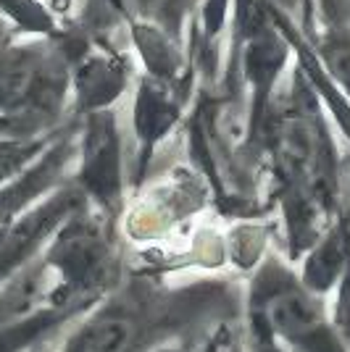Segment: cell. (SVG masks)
<instances>
[{
    "mask_svg": "<svg viewBox=\"0 0 350 352\" xmlns=\"http://www.w3.org/2000/svg\"><path fill=\"white\" fill-rule=\"evenodd\" d=\"M243 308L245 281L221 274L176 279L174 271L127 265L53 352H150L166 342H198L219 323L240 321Z\"/></svg>",
    "mask_w": 350,
    "mask_h": 352,
    "instance_id": "1",
    "label": "cell"
},
{
    "mask_svg": "<svg viewBox=\"0 0 350 352\" xmlns=\"http://www.w3.org/2000/svg\"><path fill=\"white\" fill-rule=\"evenodd\" d=\"M261 316L290 352H350L329 305L308 292L290 261L266 255L245 281V308Z\"/></svg>",
    "mask_w": 350,
    "mask_h": 352,
    "instance_id": "2",
    "label": "cell"
},
{
    "mask_svg": "<svg viewBox=\"0 0 350 352\" xmlns=\"http://www.w3.org/2000/svg\"><path fill=\"white\" fill-rule=\"evenodd\" d=\"M72 182L95 213H101L114 226H121L127 206L124 155H121V132L111 108L82 116V126L76 129Z\"/></svg>",
    "mask_w": 350,
    "mask_h": 352,
    "instance_id": "3",
    "label": "cell"
},
{
    "mask_svg": "<svg viewBox=\"0 0 350 352\" xmlns=\"http://www.w3.org/2000/svg\"><path fill=\"white\" fill-rule=\"evenodd\" d=\"M85 203L88 200L69 176V182H63L59 190L50 192L21 219L0 229V289L30 263L50 239V234Z\"/></svg>",
    "mask_w": 350,
    "mask_h": 352,
    "instance_id": "4",
    "label": "cell"
},
{
    "mask_svg": "<svg viewBox=\"0 0 350 352\" xmlns=\"http://www.w3.org/2000/svg\"><path fill=\"white\" fill-rule=\"evenodd\" d=\"M76 158V129L53 134L45 150L16 176L0 184V229L21 219L27 210L69 182V168Z\"/></svg>",
    "mask_w": 350,
    "mask_h": 352,
    "instance_id": "5",
    "label": "cell"
},
{
    "mask_svg": "<svg viewBox=\"0 0 350 352\" xmlns=\"http://www.w3.org/2000/svg\"><path fill=\"white\" fill-rule=\"evenodd\" d=\"M182 116V103L172 98L161 79H145L134 103V134H137V158H134V184H143L158 142L176 126Z\"/></svg>",
    "mask_w": 350,
    "mask_h": 352,
    "instance_id": "6",
    "label": "cell"
},
{
    "mask_svg": "<svg viewBox=\"0 0 350 352\" xmlns=\"http://www.w3.org/2000/svg\"><path fill=\"white\" fill-rule=\"evenodd\" d=\"M127 72L119 60L90 58L82 60L74 72V98L79 116L92 111H105L124 92Z\"/></svg>",
    "mask_w": 350,
    "mask_h": 352,
    "instance_id": "7",
    "label": "cell"
},
{
    "mask_svg": "<svg viewBox=\"0 0 350 352\" xmlns=\"http://www.w3.org/2000/svg\"><path fill=\"white\" fill-rule=\"evenodd\" d=\"M50 137L53 134L32 137V140H24V137H0V184L19 174L24 166H30L45 150V145L50 142Z\"/></svg>",
    "mask_w": 350,
    "mask_h": 352,
    "instance_id": "8",
    "label": "cell"
},
{
    "mask_svg": "<svg viewBox=\"0 0 350 352\" xmlns=\"http://www.w3.org/2000/svg\"><path fill=\"white\" fill-rule=\"evenodd\" d=\"M0 14L8 16L19 30L32 34H50L53 16L48 14L40 0H0Z\"/></svg>",
    "mask_w": 350,
    "mask_h": 352,
    "instance_id": "9",
    "label": "cell"
},
{
    "mask_svg": "<svg viewBox=\"0 0 350 352\" xmlns=\"http://www.w3.org/2000/svg\"><path fill=\"white\" fill-rule=\"evenodd\" d=\"M240 321H224L214 326L190 352H240Z\"/></svg>",
    "mask_w": 350,
    "mask_h": 352,
    "instance_id": "10",
    "label": "cell"
},
{
    "mask_svg": "<svg viewBox=\"0 0 350 352\" xmlns=\"http://www.w3.org/2000/svg\"><path fill=\"white\" fill-rule=\"evenodd\" d=\"M59 342V339H56ZM56 342H48V344H40V347H34V350H30V352H53L56 350Z\"/></svg>",
    "mask_w": 350,
    "mask_h": 352,
    "instance_id": "11",
    "label": "cell"
},
{
    "mask_svg": "<svg viewBox=\"0 0 350 352\" xmlns=\"http://www.w3.org/2000/svg\"><path fill=\"white\" fill-rule=\"evenodd\" d=\"M348 344H350V342H348Z\"/></svg>",
    "mask_w": 350,
    "mask_h": 352,
    "instance_id": "12",
    "label": "cell"
}]
</instances>
